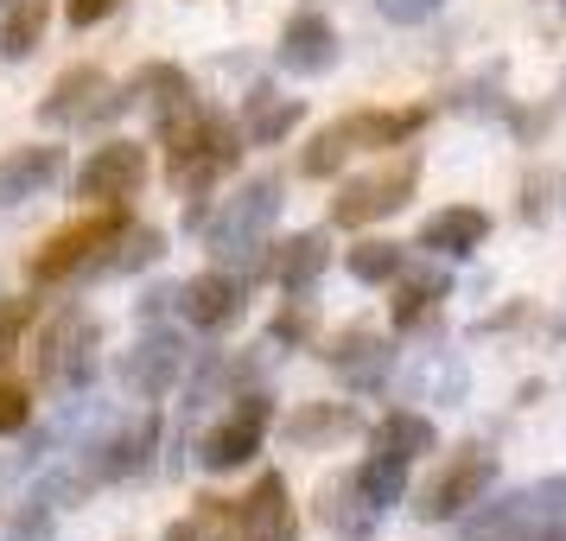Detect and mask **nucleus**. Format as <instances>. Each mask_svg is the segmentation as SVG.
Listing matches in <instances>:
<instances>
[{
	"instance_id": "obj_1",
	"label": "nucleus",
	"mask_w": 566,
	"mask_h": 541,
	"mask_svg": "<svg viewBox=\"0 0 566 541\" xmlns=\"http://www.w3.org/2000/svg\"><path fill=\"white\" fill-rule=\"evenodd\" d=\"M281 179H249L242 191H235L230 205L217 210V217H205L210 230V249L223 261H249L268 242V230H274V217H281Z\"/></svg>"
},
{
	"instance_id": "obj_32",
	"label": "nucleus",
	"mask_w": 566,
	"mask_h": 541,
	"mask_svg": "<svg viewBox=\"0 0 566 541\" xmlns=\"http://www.w3.org/2000/svg\"><path fill=\"white\" fill-rule=\"evenodd\" d=\"M13 541H52V510L45 503H27V510L13 516V529H7Z\"/></svg>"
},
{
	"instance_id": "obj_4",
	"label": "nucleus",
	"mask_w": 566,
	"mask_h": 541,
	"mask_svg": "<svg viewBox=\"0 0 566 541\" xmlns=\"http://www.w3.org/2000/svg\"><path fill=\"white\" fill-rule=\"evenodd\" d=\"M490 485H496V459H490L484 446H471V452H459L433 485L420 490V503H413V510L427 516V522H452V516H464L471 503H484Z\"/></svg>"
},
{
	"instance_id": "obj_30",
	"label": "nucleus",
	"mask_w": 566,
	"mask_h": 541,
	"mask_svg": "<svg viewBox=\"0 0 566 541\" xmlns=\"http://www.w3.org/2000/svg\"><path fill=\"white\" fill-rule=\"evenodd\" d=\"M32 325V300H0V363L20 351V332Z\"/></svg>"
},
{
	"instance_id": "obj_16",
	"label": "nucleus",
	"mask_w": 566,
	"mask_h": 541,
	"mask_svg": "<svg viewBox=\"0 0 566 541\" xmlns=\"http://www.w3.org/2000/svg\"><path fill=\"white\" fill-rule=\"evenodd\" d=\"M318 522H325L332 535H344V541H369L376 522H382V510H376V503L357 490V478L344 471V478H332V485L318 490Z\"/></svg>"
},
{
	"instance_id": "obj_37",
	"label": "nucleus",
	"mask_w": 566,
	"mask_h": 541,
	"mask_svg": "<svg viewBox=\"0 0 566 541\" xmlns=\"http://www.w3.org/2000/svg\"><path fill=\"white\" fill-rule=\"evenodd\" d=\"M560 7H566V0H560Z\"/></svg>"
},
{
	"instance_id": "obj_31",
	"label": "nucleus",
	"mask_w": 566,
	"mask_h": 541,
	"mask_svg": "<svg viewBox=\"0 0 566 541\" xmlns=\"http://www.w3.org/2000/svg\"><path fill=\"white\" fill-rule=\"evenodd\" d=\"M32 420V395L20 383H0V434H20Z\"/></svg>"
},
{
	"instance_id": "obj_14",
	"label": "nucleus",
	"mask_w": 566,
	"mask_h": 541,
	"mask_svg": "<svg viewBox=\"0 0 566 541\" xmlns=\"http://www.w3.org/2000/svg\"><path fill=\"white\" fill-rule=\"evenodd\" d=\"M57 179H64V147H13L0 159V205L45 198Z\"/></svg>"
},
{
	"instance_id": "obj_24",
	"label": "nucleus",
	"mask_w": 566,
	"mask_h": 541,
	"mask_svg": "<svg viewBox=\"0 0 566 541\" xmlns=\"http://www.w3.org/2000/svg\"><path fill=\"white\" fill-rule=\"evenodd\" d=\"M439 446V427L427 420V414H408V408H395L382 414V427H376V452H395V459H420V452H433Z\"/></svg>"
},
{
	"instance_id": "obj_28",
	"label": "nucleus",
	"mask_w": 566,
	"mask_h": 541,
	"mask_svg": "<svg viewBox=\"0 0 566 541\" xmlns=\"http://www.w3.org/2000/svg\"><path fill=\"white\" fill-rule=\"evenodd\" d=\"M446 293H452L446 274H413V281H401V293H395V325H420Z\"/></svg>"
},
{
	"instance_id": "obj_35",
	"label": "nucleus",
	"mask_w": 566,
	"mask_h": 541,
	"mask_svg": "<svg viewBox=\"0 0 566 541\" xmlns=\"http://www.w3.org/2000/svg\"><path fill=\"white\" fill-rule=\"evenodd\" d=\"M198 529H205V522H172V529H166V541H198Z\"/></svg>"
},
{
	"instance_id": "obj_20",
	"label": "nucleus",
	"mask_w": 566,
	"mask_h": 541,
	"mask_svg": "<svg viewBox=\"0 0 566 541\" xmlns=\"http://www.w3.org/2000/svg\"><path fill=\"white\" fill-rule=\"evenodd\" d=\"M134 96L154 108L159 122H172V115H185V108H198V90H191V77H185L179 64H147L122 103H134Z\"/></svg>"
},
{
	"instance_id": "obj_19",
	"label": "nucleus",
	"mask_w": 566,
	"mask_h": 541,
	"mask_svg": "<svg viewBox=\"0 0 566 541\" xmlns=\"http://www.w3.org/2000/svg\"><path fill=\"white\" fill-rule=\"evenodd\" d=\"M45 27H52V0H7L0 7V58L7 64H27L39 52Z\"/></svg>"
},
{
	"instance_id": "obj_3",
	"label": "nucleus",
	"mask_w": 566,
	"mask_h": 541,
	"mask_svg": "<svg viewBox=\"0 0 566 541\" xmlns=\"http://www.w3.org/2000/svg\"><path fill=\"white\" fill-rule=\"evenodd\" d=\"M413 185H420V166H413V159H395V166H382V173H363V179H350L344 191H337L332 223L363 230V223H376V217H395V210L413 198Z\"/></svg>"
},
{
	"instance_id": "obj_15",
	"label": "nucleus",
	"mask_w": 566,
	"mask_h": 541,
	"mask_svg": "<svg viewBox=\"0 0 566 541\" xmlns=\"http://www.w3.org/2000/svg\"><path fill=\"white\" fill-rule=\"evenodd\" d=\"M325 363H332L350 388H376L388 370H395V344L376 337V332H337L332 344H325Z\"/></svg>"
},
{
	"instance_id": "obj_27",
	"label": "nucleus",
	"mask_w": 566,
	"mask_h": 541,
	"mask_svg": "<svg viewBox=\"0 0 566 541\" xmlns=\"http://www.w3.org/2000/svg\"><path fill=\"white\" fill-rule=\"evenodd\" d=\"M401 268H408V249H401V242H357V249H350V274H357L363 287L395 281Z\"/></svg>"
},
{
	"instance_id": "obj_29",
	"label": "nucleus",
	"mask_w": 566,
	"mask_h": 541,
	"mask_svg": "<svg viewBox=\"0 0 566 541\" xmlns=\"http://www.w3.org/2000/svg\"><path fill=\"white\" fill-rule=\"evenodd\" d=\"M344 159H350V147L337 141V128H325V134H318V141L306 147V154H300V173H306V179H332Z\"/></svg>"
},
{
	"instance_id": "obj_5",
	"label": "nucleus",
	"mask_w": 566,
	"mask_h": 541,
	"mask_svg": "<svg viewBox=\"0 0 566 541\" xmlns=\"http://www.w3.org/2000/svg\"><path fill=\"white\" fill-rule=\"evenodd\" d=\"M268 420H274V402H268V395H235L230 420H217V427L205 434V446H198L205 471H235V465H249L261 452Z\"/></svg>"
},
{
	"instance_id": "obj_17",
	"label": "nucleus",
	"mask_w": 566,
	"mask_h": 541,
	"mask_svg": "<svg viewBox=\"0 0 566 541\" xmlns=\"http://www.w3.org/2000/svg\"><path fill=\"white\" fill-rule=\"evenodd\" d=\"M484 236H490V210L452 205V210H433V217H427L420 249H433V256H446V261H464V256H478Z\"/></svg>"
},
{
	"instance_id": "obj_21",
	"label": "nucleus",
	"mask_w": 566,
	"mask_h": 541,
	"mask_svg": "<svg viewBox=\"0 0 566 541\" xmlns=\"http://www.w3.org/2000/svg\"><path fill=\"white\" fill-rule=\"evenodd\" d=\"M300 115H306L300 96L255 90V96H249V115H242V141H249V147H274V141H286V134L300 128Z\"/></svg>"
},
{
	"instance_id": "obj_34",
	"label": "nucleus",
	"mask_w": 566,
	"mask_h": 541,
	"mask_svg": "<svg viewBox=\"0 0 566 541\" xmlns=\"http://www.w3.org/2000/svg\"><path fill=\"white\" fill-rule=\"evenodd\" d=\"M115 7H122V0H71L64 13H71V27H96V20H108V13H115Z\"/></svg>"
},
{
	"instance_id": "obj_23",
	"label": "nucleus",
	"mask_w": 566,
	"mask_h": 541,
	"mask_svg": "<svg viewBox=\"0 0 566 541\" xmlns=\"http://www.w3.org/2000/svg\"><path fill=\"white\" fill-rule=\"evenodd\" d=\"M268 274H274L286 293H306V287L325 274V236H293V242H281L274 261H268Z\"/></svg>"
},
{
	"instance_id": "obj_11",
	"label": "nucleus",
	"mask_w": 566,
	"mask_h": 541,
	"mask_svg": "<svg viewBox=\"0 0 566 541\" xmlns=\"http://www.w3.org/2000/svg\"><path fill=\"white\" fill-rule=\"evenodd\" d=\"M242 300H249V287L235 281V274H223V268H210V274H198V281L179 287V306H185V319H191L198 332L235 325V319H242Z\"/></svg>"
},
{
	"instance_id": "obj_33",
	"label": "nucleus",
	"mask_w": 566,
	"mask_h": 541,
	"mask_svg": "<svg viewBox=\"0 0 566 541\" xmlns=\"http://www.w3.org/2000/svg\"><path fill=\"white\" fill-rule=\"evenodd\" d=\"M376 7H382L395 27H420V20H433L446 0H376Z\"/></svg>"
},
{
	"instance_id": "obj_9",
	"label": "nucleus",
	"mask_w": 566,
	"mask_h": 541,
	"mask_svg": "<svg viewBox=\"0 0 566 541\" xmlns=\"http://www.w3.org/2000/svg\"><path fill=\"white\" fill-rule=\"evenodd\" d=\"M230 522H235V541H300V522H293L281 471H268V478L230 510Z\"/></svg>"
},
{
	"instance_id": "obj_7",
	"label": "nucleus",
	"mask_w": 566,
	"mask_h": 541,
	"mask_svg": "<svg viewBox=\"0 0 566 541\" xmlns=\"http://www.w3.org/2000/svg\"><path fill=\"white\" fill-rule=\"evenodd\" d=\"M140 185H147V147H134V141H103L77 166V198H90V205H122Z\"/></svg>"
},
{
	"instance_id": "obj_12",
	"label": "nucleus",
	"mask_w": 566,
	"mask_h": 541,
	"mask_svg": "<svg viewBox=\"0 0 566 541\" xmlns=\"http://www.w3.org/2000/svg\"><path fill=\"white\" fill-rule=\"evenodd\" d=\"M154 446H159V420L147 414V420H134V427H122V434H108L90 459H83V471L96 478V485H115V478H134V471H147L154 465Z\"/></svg>"
},
{
	"instance_id": "obj_8",
	"label": "nucleus",
	"mask_w": 566,
	"mask_h": 541,
	"mask_svg": "<svg viewBox=\"0 0 566 541\" xmlns=\"http://www.w3.org/2000/svg\"><path fill=\"white\" fill-rule=\"evenodd\" d=\"M179 370H185V337L179 332H147L128 357H122V383H128V395H140V402H159L166 388L179 383Z\"/></svg>"
},
{
	"instance_id": "obj_22",
	"label": "nucleus",
	"mask_w": 566,
	"mask_h": 541,
	"mask_svg": "<svg viewBox=\"0 0 566 541\" xmlns=\"http://www.w3.org/2000/svg\"><path fill=\"white\" fill-rule=\"evenodd\" d=\"M103 249L108 256H96L103 274H134V268H154V261L166 256V230H154V223H122Z\"/></svg>"
},
{
	"instance_id": "obj_6",
	"label": "nucleus",
	"mask_w": 566,
	"mask_h": 541,
	"mask_svg": "<svg viewBox=\"0 0 566 541\" xmlns=\"http://www.w3.org/2000/svg\"><path fill=\"white\" fill-rule=\"evenodd\" d=\"M122 223H128L122 210H103V217H83V223H71V230H57L52 242H39V256L27 261V274H32L39 287H45V281H64V274H77L83 261L103 256V242L122 230Z\"/></svg>"
},
{
	"instance_id": "obj_13",
	"label": "nucleus",
	"mask_w": 566,
	"mask_h": 541,
	"mask_svg": "<svg viewBox=\"0 0 566 541\" xmlns=\"http://www.w3.org/2000/svg\"><path fill=\"white\" fill-rule=\"evenodd\" d=\"M337 64V32L325 13H293L281 32V71L293 77H325Z\"/></svg>"
},
{
	"instance_id": "obj_2",
	"label": "nucleus",
	"mask_w": 566,
	"mask_h": 541,
	"mask_svg": "<svg viewBox=\"0 0 566 541\" xmlns=\"http://www.w3.org/2000/svg\"><path fill=\"white\" fill-rule=\"evenodd\" d=\"M96 351H103V325L90 312H57L45 337H39V376L52 388H83L90 370H96Z\"/></svg>"
},
{
	"instance_id": "obj_10",
	"label": "nucleus",
	"mask_w": 566,
	"mask_h": 541,
	"mask_svg": "<svg viewBox=\"0 0 566 541\" xmlns=\"http://www.w3.org/2000/svg\"><path fill=\"white\" fill-rule=\"evenodd\" d=\"M103 96H108V77L96 64H71L64 77L45 90V103H39V122L45 128H71V122H90V115H103Z\"/></svg>"
},
{
	"instance_id": "obj_25",
	"label": "nucleus",
	"mask_w": 566,
	"mask_h": 541,
	"mask_svg": "<svg viewBox=\"0 0 566 541\" xmlns=\"http://www.w3.org/2000/svg\"><path fill=\"white\" fill-rule=\"evenodd\" d=\"M344 434H357V414L344 408V402H312V408H300L286 420L293 446H325V439H344Z\"/></svg>"
},
{
	"instance_id": "obj_18",
	"label": "nucleus",
	"mask_w": 566,
	"mask_h": 541,
	"mask_svg": "<svg viewBox=\"0 0 566 541\" xmlns=\"http://www.w3.org/2000/svg\"><path fill=\"white\" fill-rule=\"evenodd\" d=\"M332 128L344 147H401L408 134L427 128V108H363V115H344Z\"/></svg>"
},
{
	"instance_id": "obj_36",
	"label": "nucleus",
	"mask_w": 566,
	"mask_h": 541,
	"mask_svg": "<svg viewBox=\"0 0 566 541\" xmlns=\"http://www.w3.org/2000/svg\"><path fill=\"white\" fill-rule=\"evenodd\" d=\"M0 7H7V0H0Z\"/></svg>"
},
{
	"instance_id": "obj_26",
	"label": "nucleus",
	"mask_w": 566,
	"mask_h": 541,
	"mask_svg": "<svg viewBox=\"0 0 566 541\" xmlns=\"http://www.w3.org/2000/svg\"><path fill=\"white\" fill-rule=\"evenodd\" d=\"M350 478H357V490L376 503V510H388V503L408 497V459H395V452H369Z\"/></svg>"
}]
</instances>
